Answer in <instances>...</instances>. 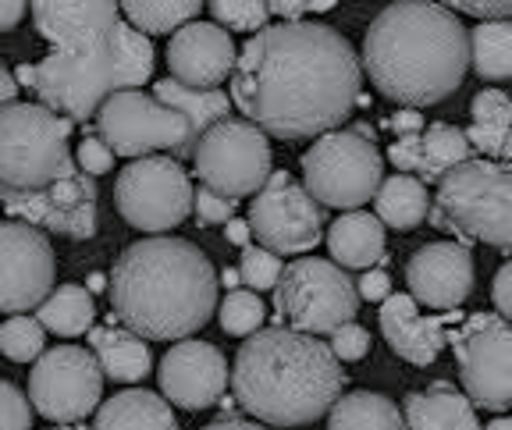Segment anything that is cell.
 I'll list each match as a JSON object with an SVG mask.
<instances>
[{
	"label": "cell",
	"instance_id": "1",
	"mask_svg": "<svg viewBox=\"0 0 512 430\" xmlns=\"http://www.w3.org/2000/svg\"><path fill=\"white\" fill-rule=\"evenodd\" d=\"M363 61L331 25L281 22L253 32L232 72V104L274 139H317L356 111Z\"/></svg>",
	"mask_w": 512,
	"mask_h": 430
},
{
	"label": "cell",
	"instance_id": "2",
	"mask_svg": "<svg viewBox=\"0 0 512 430\" xmlns=\"http://www.w3.org/2000/svg\"><path fill=\"white\" fill-rule=\"evenodd\" d=\"M363 72L402 107H431L456 93L470 68V32L445 4L395 0L363 36Z\"/></svg>",
	"mask_w": 512,
	"mask_h": 430
},
{
	"label": "cell",
	"instance_id": "3",
	"mask_svg": "<svg viewBox=\"0 0 512 430\" xmlns=\"http://www.w3.org/2000/svg\"><path fill=\"white\" fill-rule=\"evenodd\" d=\"M114 317L153 342L196 335L217 306V274L200 246L171 235L132 242L111 271Z\"/></svg>",
	"mask_w": 512,
	"mask_h": 430
},
{
	"label": "cell",
	"instance_id": "4",
	"mask_svg": "<svg viewBox=\"0 0 512 430\" xmlns=\"http://www.w3.org/2000/svg\"><path fill=\"white\" fill-rule=\"evenodd\" d=\"M345 388L342 359L296 327H267L242 342L232 367L239 406L267 427H303L328 413Z\"/></svg>",
	"mask_w": 512,
	"mask_h": 430
},
{
	"label": "cell",
	"instance_id": "5",
	"mask_svg": "<svg viewBox=\"0 0 512 430\" xmlns=\"http://www.w3.org/2000/svg\"><path fill=\"white\" fill-rule=\"evenodd\" d=\"M431 224L459 242H484L512 256V164L463 160L438 182Z\"/></svg>",
	"mask_w": 512,
	"mask_h": 430
},
{
	"label": "cell",
	"instance_id": "6",
	"mask_svg": "<svg viewBox=\"0 0 512 430\" xmlns=\"http://www.w3.org/2000/svg\"><path fill=\"white\" fill-rule=\"evenodd\" d=\"M72 118L47 104L0 107V185L4 189H40L72 168Z\"/></svg>",
	"mask_w": 512,
	"mask_h": 430
},
{
	"label": "cell",
	"instance_id": "7",
	"mask_svg": "<svg viewBox=\"0 0 512 430\" xmlns=\"http://www.w3.org/2000/svg\"><path fill=\"white\" fill-rule=\"evenodd\" d=\"M384 182V157L367 128H331L303 153V185L320 207L360 210Z\"/></svg>",
	"mask_w": 512,
	"mask_h": 430
},
{
	"label": "cell",
	"instance_id": "8",
	"mask_svg": "<svg viewBox=\"0 0 512 430\" xmlns=\"http://www.w3.org/2000/svg\"><path fill=\"white\" fill-rule=\"evenodd\" d=\"M274 306L288 327L306 331V335H331L335 327L356 317L360 288L342 271V263L299 256L281 271L274 285Z\"/></svg>",
	"mask_w": 512,
	"mask_h": 430
},
{
	"label": "cell",
	"instance_id": "9",
	"mask_svg": "<svg viewBox=\"0 0 512 430\" xmlns=\"http://www.w3.org/2000/svg\"><path fill=\"white\" fill-rule=\"evenodd\" d=\"M100 139L118 157H150L157 150H171L175 157H192L196 136L182 111L139 89H118L96 111Z\"/></svg>",
	"mask_w": 512,
	"mask_h": 430
},
{
	"label": "cell",
	"instance_id": "10",
	"mask_svg": "<svg viewBox=\"0 0 512 430\" xmlns=\"http://www.w3.org/2000/svg\"><path fill=\"white\" fill-rule=\"evenodd\" d=\"M192 164L200 182L228 200L256 196L274 171L267 132L249 118H224L210 125L192 150Z\"/></svg>",
	"mask_w": 512,
	"mask_h": 430
},
{
	"label": "cell",
	"instance_id": "11",
	"mask_svg": "<svg viewBox=\"0 0 512 430\" xmlns=\"http://www.w3.org/2000/svg\"><path fill=\"white\" fill-rule=\"evenodd\" d=\"M114 89V36L89 47L54 50L36 64V96L72 121L96 118Z\"/></svg>",
	"mask_w": 512,
	"mask_h": 430
},
{
	"label": "cell",
	"instance_id": "12",
	"mask_svg": "<svg viewBox=\"0 0 512 430\" xmlns=\"http://www.w3.org/2000/svg\"><path fill=\"white\" fill-rule=\"evenodd\" d=\"M192 200L196 189L182 164L171 157H136L114 182L118 214L150 235L178 228L192 214Z\"/></svg>",
	"mask_w": 512,
	"mask_h": 430
},
{
	"label": "cell",
	"instance_id": "13",
	"mask_svg": "<svg viewBox=\"0 0 512 430\" xmlns=\"http://www.w3.org/2000/svg\"><path fill=\"white\" fill-rule=\"evenodd\" d=\"M459 359V377L477 409H512V320L502 313H477L448 335Z\"/></svg>",
	"mask_w": 512,
	"mask_h": 430
},
{
	"label": "cell",
	"instance_id": "14",
	"mask_svg": "<svg viewBox=\"0 0 512 430\" xmlns=\"http://www.w3.org/2000/svg\"><path fill=\"white\" fill-rule=\"evenodd\" d=\"M32 409L54 423H79L104 399V370L93 352L79 345L47 349L29 374Z\"/></svg>",
	"mask_w": 512,
	"mask_h": 430
},
{
	"label": "cell",
	"instance_id": "15",
	"mask_svg": "<svg viewBox=\"0 0 512 430\" xmlns=\"http://www.w3.org/2000/svg\"><path fill=\"white\" fill-rule=\"evenodd\" d=\"M249 228L274 253H310L324 239V207L288 171H271L249 203Z\"/></svg>",
	"mask_w": 512,
	"mask_h": 430
},
{
	"label": "cell",
	"instance_id": "16",
	"mask_svg": "<svg viewBox=\"0 0 512 430\" xmlns=\"http://www.w3.org/2000/svg\"><path fill=\"white\" fill-rule=\"evenodd\" d=\"M0 203L15 221H29L43 231H54L64 239H93L96 235V182L93 175L72 164L61 178L40 189H4Z\"/></svg>",
	"mask_w": 512,
	"mask_h": 430
},
{
	"label": "cell",
	"instance_id": "17",
	"mask_svg": "<svg viewBox=\"0 0 512 430\" xmlns=\"http://www.w3.org/2000/svg\"><path fill=\"white\" fill-rule=\"evenodd\" d=\"M54 249L29 221H0V313H25L54 292Z\"/></svg>",
	"mask_w": 512,
	"mask_h": 430
},
{
	"label": "cell",
	"instance_id": "18",
	"mask_svg": "<svg viewBox=\"0 0 512 430\" xmlns=\"http://www.w3.org/2000/svg\"><path fill=\"white\" fill-rule=\"evenodd\" d=\"M160 391L178 409H210L228 388V359L210 342H178L160 359Z\"/></svg>",
	"mask_w": 512,
	"mask_h": 430
},
{
	"label": "cell",
	"instance_id": "19",
	"mask_svg": "<svg viewBox=\"0 0 512 430\" xmlns=\"http://www.w3.org/2000/svg\"><path fill=\"white\" fill-rule=\"evenodd\" d=\"M406 285L420 306L459 310L473 292V256L463 242H427L406 263Z\"/></svg>",
	"mask_w": 512,
	"mask_h": 430
},
{
	"label": "cell",
	"instance_id": "20",
	"mask_svg": "<svg viewBox=\"0 0 512 430\" xmlns=\"http://www.w3.org/2000/svg\"><path fill=\"white\" fill-rule=\"evenodd\" d=\"M239 50L224 25L214 22H189L171 36L168 47V68L171 79L185 86L214 89L235 72Z\"/></svg>",
	"mask_w": 512,
	"mask_h": 430
},
{
	"label": "cell",
	"instance_id": "21",
	"mask_svg": "<svg viewBox=\"0 0 512 430\" xmlns=\"http://www.w3.org/2000/svg\"><path fill=\"white\" fill-rule=\"evenodd\" d=\"M36 29L54 50L104 43L118 29V0H29Z\"/></svg>",
	"mask_w": 512,
	"mask_h": 430
},
{
	"label": "cell",
	"instance_id": "22",
	"mask_svg": "<svg viewBox=\"0 0 512 430\" xmlns=\"http://www.w3.org/2000/svg\"><path fill=\"white\" fill-rule=\"evenodd\" d=\"M448 320H463V313L452 317H424L420 303L406 292H392L381 303V335L392 345V352L413 367H431L448 345Z\"/></svg>",
	"mask_w": 512,
	"mask_h": 430
},
{
	"label": "cell",
	"instance_id": "23",
	"mask_svg": "<svg viewBox=\"0 0 512 430\" xmlns=\"http://www.w3.org/2000/svg\"><path fill=\"white\" fill-rule=\"evenodd\" d=\"M402 416H406L409 430H484L470 395H459L448 384H434L427 391L406 395Z\"/></svg>",
	"mask_w": 512,
	"mask_h": 430
},
{
	"label": "cell",
	"instance_id": "24",
	"mask_svg": "<svg viewBox=\"0 0 512 430\" xmlns=\"http://www.w3.org/2000/svg\"><path fill=\"white\" fill-rule=\"evenodd\" d=\"M93 430H178V420L164 395L128 388L96 406Z\"/></svg>",
	"mask_w": 512,
	"mask_h": 430
},
{
	"label": "cell",
	"instance_id": "25",
	"mask_svg": "<svg viewBox=\"0 0 512 430\" xmlns=\"http://www.w3.org/2000/svg\"><path fill=\"white\" fill-rule=\"evenodd\" d=\"M328 249L342 267L370 271L384 260V221L367 210H345L328 228Z\"/></svg>",
	"mask_w": 512,
	"mask_h": 430
},
{
	"label": "cell",
	"instance_id": "26",
	"mask_svg": "<svg viewBox=\"0 0 512 430\" xmlns=\"http://www.w3.org/2000/svg\"><path fill=\"white\" fill-rule=\"evenodd\" d=\"M89 345H93V356L100 359L104 377L118 384H136L153 370L150 345L128 327H89Z\"/></svg>",
	"mask_w": 512,
	"mask_h": 430
},
{
	"label": "cell",
	"instance_id": "27",
	"mask_svg": "<svg viewBox=\"0 0 512 430\" xmlns=\"http://www.w3.org/2000/svg\"><path fill=\"white\" fill-rule=\"evenodd\" d=\"M374 214L384 221V228L395 231H413L431 217V196H427V182L416 175H392L384 178L381 189L374 196Z\"/></svg>",
	"mask_w": 512,
	"mask_h": 430
},
{
	"label": "cell",
	"instance_id": "28",
	"mask_svg": "<svg viewBox=\"0 0 512 430\" xmlns=\"http://www.w3.org/2000/svg\"><path fill=\"white\" fill-rule=\"evenodd\" d=\"M328 430H409L406 416L377 391H349L328 409Z\"/></svg>",
	"mask_w": 512,
	"mask_h": 430
},
{
	"label": "cell",
	"instance_id": "29",
	"mask_svg": "<svg viewBox=\"0 0 512 430\" xmlns=\"http://www.w3.org/2000/svg\"><path fill=\"white\" fill-rule=\"evenodd\" d=\"M153 96L189 118L196 143H200V136L210 125H217V121H224L232 114V96L221 93L217 86L200 89V86H185V82H178V79H164V82H157V93Z\"/></svg>",
	"mask_w": 512,
	"mask_h": 430
},
{
	"label": "cell",
	"instance_id": "30",
	"mask_svg": "<svg viewBox=\"0 0 512 430\" xmlns=\"http://www.w3.org/2000/svg\"><path fill=\"white\" fill-rule=\"evenodd\" d=\"M473 125L466 128V139L480 157H502L512 132V100L502 89H484L473 96Z\"/></svg>",
	"mask_w": 512,
	"mask_h": 430
},
{
	"label": "cell",
	"instance_id": "31",
	"mask_svg": "<svg viewBox=\"0 0 512 430\" xmlns=\"http://www.w3.org/2000/svg\"><path fill=\"white\" fill-rule=\"evenodd\" d=\"M470 64L480 79H512V22L509 18H484L470 32Z\"/></svg>",
	"mask_w": 512,
	"mask_h": 430
},
{
	"label": "cell",
	"instance_id": "32",
	"mask_svg": "<svg viewBox=\"0 0 512 430\" xmlns=\"http://www.w3.org/2000/svg\"><path fill=\"white\" fill-rule=\"evenodd\" d=\"M36 317L47 331L61 338H79L89 335V327H93L96 317V306H93V295L86 292L82 285H61L36 306Z\"/></svg>",
	"mask_w": 512,
	"mask_h": 430
},
{
	"label": "cell",
	"instance_id": "33",
	"mask_svg": "<svg viewBox=\"0 0 512 430\" xmlns=\"http://www.w3.org/2000/svg\"><path fill=\"white\" fill-rule=\"evenodd\" d=\"M470 153H473V146H470V139H466L463 128L438 121V125H431L424 132L420 168H416V175L424 178V182H441L448 171L459 168L463 160H470Z\"/></svg>",
	"mask_w": 512,
	"mask_h": 430
},
{
	"label": "cell",
	"instance_id": "34",
	"mask_svg": "<svg viewBox=\"0 0 512 430\" xmlns=\"http://www.w3.org/2000/svg\"><path fill=\"white\" fill-rule=\"evenodd\" d=\"M153 75V43L143 29L128 22H118L114 29V86L139 89ZM114 89V93H118Z\"/></svg>",
	"mask_w": 512,
	"mask_h": 430
},
{
	"label": "cell",
	"instance_id": "35",
	"mask_svg": "<svg viewBox=\"0 0 512 430\" xmlns=\"http://www.w3.org/2000/svg\"><path fill=\"white\" fill-rule=\"evenodd\" d=\"M207 0H118V8L125 11L128 25L143 29L146 36H164V32H178L200 15Z\"/></svg>",
	"mask_w": 512,
	"mask_h": 430
},
{
	"label": "cell",
	"instance_id": "36",
	"mask_svg": "<svg viewBox=\"0 0 512 430\" xmlns=\"http://www.w3.org/2000/svg\"><path fill=\"white\" fill-rule=\"evenodd\" d=\"M217 317H221V327L228 331V335L235 338H249L260 331V324H264L267 310L264 303H260V295L253 292V288H232V292L224 295L221 310H217Z\"/></svg>",
	"mask_w": 512,
	"mask_h": 430
},
{
	"label": "cell",
	"instance_id": "37",
	"mask_svg": "<svg viewBox=\"0 0 512 430\" xmlns=\"http://www.w3.org/2000/svg\"><path fill=\"white\" fill-rule=\"evenodd\" d=\"M43 324L40 317H25V313H15L11 320H4L0 327V352L15 363H32V359H40L43 352Z\"/></svg>",
	"mask_w": 512,
	"mask_h": 430
},
{
	"label": "cell",
	"instance_id": "38",
	"mask_svg": "<svg viewBox=\"0 0 512 430\" xmlns=\"http://www.w3.org/2000/svg\"><path fill=\"white\" fill-rule=\"evenodd\" d=\"M207 4L214 11L217 25H224V29L260 32L271 18L267 0H207Z\"/></svg>",
	"mask_w": 512,
	"mask_h": 430
},
{
	"label": "cell",
	"instance_id": "39",
	"mask_svg": "<svg viewBox=\"0 0 512 430\" xmlns=\"http://www.w3.org/2000/svg\"><path fill=\"white\" fill-rule=\"evenodd\" d=\"M281 271H285V263L278 260V253L267 246H246L242 249V263H239V274H242V285H249L253 292H271L278 285Z\"/></svg>",
	"mask_w": 512,
	"mask_h": 430
},
{
	"label": "cell",
	"instance_id": "40",
	"mask_svg": "<svg viewBox=\"0 0 512 430\" xmlns=\"http://www.w3.org/2000/svg\"><path fill=\"white\" fill-rule=\"evenodd\" d=\"M29 427H32L29 399H25L15 384L0 377V430H29Z\"/></svg>",
	"mask_w": 512,
	"mask_h": 430
},
{
	"label": "cell",
	"instance_id": "41",
	"mask_svg": "<svg viewBox=\"0 0 512 430\" xmlns=\"http://www.w3.org/2000/svg\"><path fill=\"white\" fill-rule=\"evenodd\" d=\"M331 352H335L342 363H356V359H363L370 352V335L356 320H349V324L331 331Z\"/></svg>",
	"mask_w": 512,
	"mask_h": 430
},
{
	"label": "cell",
	"instance_id": "42",
	"mask_svg": "<svg viewBox=\"0 0 512 430\" xmlns=\"http://www.w3.org/2000/svg\"><path fill=\"white\" fill-rule=\"evenodd\" d=\"M114 157H118V153H114L111 146L104 143V139L89 136V139H82V143H79L75 164H79V168L86 171V175L100 178V175H107V171L114 168Z\"/></svg>",
	"mask_w": 512,
	"mask_h": 430
},
{
	"label": "cell",
	"instance_id": "43",
	"mask_svg": "<svg viewBox=\"0 0 512 430\" xmlns=\"http://www.w3.org/2000/svg\"><path fill=\"white\" fill-rule=\"evenodd\" d=\"M192 210H196V217H200L203 224H228L235 217V200H228V196H221V192L203 185V189L196 192V200H192Z\"/></svg>",
	"mask_w": 512,
	"mask_h": 430
},
{
	"label": "cell",
	"instance_id": "44",
	"mask_svg": "<svg viewBox=\"0 0 512 430\" xmlns=\"http://www.w3.org/2000/svg\"><path fill=\"white\" fill-rule=\"evenodd\" d=\"M420 146H424V132H406V136H395V143L388 146V160L402 175L420 168Z\"/></svg>",
	"mask_w": 512,
	"mask_h": 430
},
{
	"label": "cell",
	"instance_id": "45",
	"mask_svg": "<svg viewBox=\"0 0 512 430\" xmlns=\"http://www.w3.org/2000/svg\"><path fill=\"white\" fill-rule=\"evenodd\" d=\"M448 8L466 11L473 18H512V0H445Z\"/></svg>",
	"mask_w": 512,
	"mask_h": 430
},
{
	"label": "cell",
	"instance_id": "46",
	"mask_svg": "<svg viewBox=\"0 0 512 430\" xmlns=\"http://www.w3.org/2000/svg\"><path fill=\"white\" fill-rule=\"evenodd\" d=\"M356 288H360V299H367V303H384V299L392 295V278H388V271H381V267H370V271L356 281Z\"/></svg>",
	"mask_w": 512,
	"mask_h": 430
},
{
	"label": "cell",
	"instance_id": "47",
	"mask_svg": "<svg viewBox=\"0 0 512 430\" xmlns=\"http://www.w3.org/2000/svg\"><path fill=\"white\" fill-rule=\"evenodd\" d=\"M491 295H495V310L502 313L505 320H512V260L495 274V288H491Z\"/></svg>",
	"mask_w": 512,
	"mask_h": 430
},
{
	"label": "cell",
	"instance_id": "48",
	"mask_svg": "<svg viewBox=\"0 0 512 430\" xmlns=\"http://www.w3.org/2000/svg\"><path fill=\"white\" fill-rule=\"evenodd\" d=\"M271 15H281L285 22H299L306 11H313V0H267Z\"/></svg>",
	"mask_w": 512,
	"mask_h": 430
},
{
	"label": "cell",
	"instance_id": "49",
	"mask_svg": "<svg viewBox=\"0 0 512 430\" xmlns=\"http://www.w3.org/2000/svg\"><path fill=\"white\" fill-rule=\"evenodd\" d=\"M388 125L395 128V136H406V132H424V114H416V107H406V111L392 114Z\"/></svg>",
	"mask_w": 512,
	"mask_h": 430
},
{
	"label": "cell",
	"instance_id": "50",
	"mask_svg": "<svg viewBox=\"0 0 512 430\" xmlns=\"http://www.w3.org/2000/svg\"><path fill=\"white\" fill-rule=\"evenodd\" d=\"M25 8H29V0H0V32L15 29L25 18Z\"/></svg>",
	"mask_w": 512,
	"mask_h": 430
},
{
	"label": "cell",
	"instance_id": "51",
	"mask_svg": "<svg viewBox=\"0 0 512 430\" xmlns=\"http://www.w3.org/2000/svg\"><path fill=\"white\" fill-rule=\"evenodd\" d=\"M224 235H228V242H232V246L246 249L249 246V235H253V228H249V221H239V217H232V221H228V228H224Z\"/></svg>",
	"mask_w": 512,
	"mask_h": 430
},
{
	"label": "cell",
	"instance_id": "52",
	"mask_svg": "<svg viewBox=\"0 0 512 430\" xmlns=\"http://www.w3.org/2000/svg\"><path fill=\"white\" fill-rule=\"evenodd\" d=\"M15 93H18V79L4 68V64H0V107L15 104Z\"/></svg>",
	"mask_w": 512,
	"mask_h": 430
},
{
	"label": "cell",
	"instance_id": "53",
	"mask_svg": "<svg viewBox=\"0 0 512 430\" xmlns=\"http://www.w3.org/2000/svg\"><path fill=\"white\" fill-rule=\"evenodd\" d=\"M200 430H267V427H260V420H232V416H228V420H214Z\"/></svg>",
	"mask_w": 512,
	"mask_h": 430
},
{
	"label": "cell",
	"instance_id": "54",
	"mask_svg": "<svg viewBox=\"0 0 512 430\" xmlns=\"http://www.w3.org/2000/svg\"><path fill=\"white\" fill-rule=\"evenodd\" d=\"M15 79H18V86L36 89V68H32V64H25V68H18V72H15Z\"/></svg>",
	"mask_w": 512,
	"mask_h": 430
},
{
	"label": "cell",
	"instance_id": "55",
	"mask_svg": "<svg viewBox=\"0 0 512 430\" xmlns=\"http://www.w3.org/2000/svg\"><path fill=\"white\" fill-rule=\"evenodd\" d=\"M221 285L228 288V292H232V288H239V285H242V274H239V271H224V274H221Z\"/></svg>",
	"mask_w": 512,
	"mask_h": 430
},
{
	"label": "cell",
	"instance_id": "56",
	"mask_svg": "<svg viewBox=\"0 0 512 430\" xmlns=\"http://www.w3.org/2000/svg\"><path fill=\"white\" fill-rule=\"evenodd\" d=\"M484 430H512V420H505V416H498V420H491Z\"/></svg>",
	"mask_w": 512,
	"mask_h": 430
},
{
	"label": "cell",
	"instance_id": "57",
	"mask_svg": "<svg viewBox=\"0 0 512 430\" xmlns=\"http://www.w3.org/2000/svg\"><path fill=\"white\" fill-rule=\"evenodd\" d=\"M89 288H93V292H104V288H107V281L100 278V274H93V278H89Z\"/></svg>",
	"mask_w": 512,
	"mask_h": 430
},
{
	"label": "cell",
	"instance_id": "58",
	"mask_svg": "<svg viewBox=\"0 0 512 430\" xmlns=\"http://www.w3.org/2000/svg\"><path fill=\"white\" fill-rule=\"evenodd\" d=\"M502 157H509V160H512V132H509V143H505V150H502Z\"/></svg>",
	"mask_w": 512,
	"mask_h": 430
},
{
	"label": "cell",
	"instance_id": "59",
	"mask_svg": "<svg viewBox=\"0 0 512 430\" xmlns=\"http://www.w3.org/2000/svg\"><path fill=\"white\" fill-rule=\"evenodd\" d=\"M50 430H61V427H50Z\"/></svg>",
	"mask_w": 512,
	"mask_h": 430
}]
</instances>
